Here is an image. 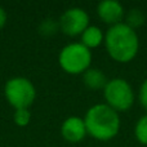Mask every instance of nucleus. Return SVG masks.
<instances>
[{
    "label": "nucleus",
    "instance_id": "nucleus-1",
    "mask_svg": "<svg viewBox=\"0 0 147 147\" xmlns=\"http://www.w3.org/2000/svg\"><path fill=\"white\" fill-rule=\"evenodd\" d=\"M105 47L109 56L117 63L133 61L140 51V38L136 30L124 22L109 27L105 32Z\"/></svg>",
    "mask_w": 147,
    "mask_h": 147
},
{
    "label": "nucleus",
    "instance_id": "nucleus-2",
    "mask_svg": "<svg viewBox=\"0 0 147 147\" xmlns=\"http://www.w3.org/2000/svg\"><path fill=\"white\" fill-rule=\"evenodd\" d=\"M88 136L97 141H110L119 134L121 120L119 112L106 103H97L89 107L84 116Z\"/></svg>",
    "mask_w": 147,
    "mask_h": 147
},
{
    "label": "nucleus",
    "instance_id": "nucleus-3",
    "mask_svg": "<svg viewBox=\"0 0 147 147\" xmlns=\"http://www.w3.org/2000/svg\"><path fill=\"white\" fill-rule=\"evenodd\" d=\"M92 51L79 43L65 45L59 51L58 65L69 75H83L92 65Z\"/></svg>",
    "mask_w": 147,
    "mask_h": 147
},
{
    "label": "nucleus",
    "instance_id": "nucleus-4",
    "mask_svg": "<svg viewBox=\"0 0 147 147\" xmlns=\"http://www.w3.org/2000/svg\"><path fill=\"white\" fill-rule=\"evenodd\" d=\"M4 97L14 110L30 109L36 98V88L30 79L14 76L5 81Z\"/></svg>",
    "mask_w": 147,
    "mask_h": 147
},
{
    "label": "nucleus",
    "instance_id": "nucleus-5",
    "mask_svg": "<svg viewBox=\"0 0 147 147\" xmlns=\"http://www.w3.org/2000/svg\"><path fill=\"white\" fill-rule=\"evenodd\" d=\"M105 103L116 112H124L132 109L136 101V93L128 80L123 78L110 79L103 88Z\"/></svg>",
    "mask_w": 147,
    "mask_h": 147
},
{
    "label": "nucleus",
    "instance_id": "nucleus-6",
    "mask_svg": "<svg viewBox=\"0 0 147 147\" xmlns=\"http://www.w3.org/2000/svg\"><path fill=\"white\" fill-rule=\"evenodd\" d=\"M89 14L80 7L66 9L58 18L59 31L67 36H80L89 26Z\"/></svg>",
    "mask_w": 147,
    "mask_h": 147
},
{
    "label": "nucleus",
    "instance_id": "nucleus-7",
    "mask_svg": "<svg viewBox=\"0 0 147 147\" xmlns=\"http://www.w3.org/2000/svg\"><path fill=\"white\" fill-rule=\"evenodd\" d=\"M97 14L102 22L111 27L124 22L125 9L117 0H102L97 5Z\"/></svg>",
    "mask_w": 147,
    "mask_h": 147
},
{
    "label": "nucleus",
    "instance_id": "nucleus-8",
    "mask_svg": "<svg viewBox=\"0 0 147 147\" xmlns=\"http://www.w3.org/2000/svg\"><path fill=\"white\" fill-rule=\"evenodd\" d=\"M61 136L70 143L81 142L88 136L84 117L70 116L65 119L61 125Z\"/></svg>",
    "mask_w": 147,
    "mask_h": 147
},
{
    "label": "nucleus",
    "instance_id": "nucleus-9",
    "mask_svg": "<svg viewBox=\"0 0 147 147\" xmlns=\"http://www.w3.org/2000/svg\"><path fill=\"white\" fill-rule=\"evenodd\" d=\"M81 78H83V84L90 90H99V89L103 90V88L109 81L105 72L101 69H97V67H89L81 75Z\"/></svg>",
    "mask_w": 147,
    "mask_h": 147
},
{
    "label": "nucleus",
    "instance_id": "nucleus-10",
    "mask_svg": "<svg viewBox=\"0 0 147 147\" xmlns=\"http://www.w3.org/2000/svg\"><path fill=\"white\" fill-rule=\"evenodd\" d=\"M80 43L89 51L101 47L105 43V32L98 26L89 25L83 34L80 35Z\"/></svg>",
    "mask_w": 147,
    "mask_h": 147
},
{
    "label": "nucleus",
    "instance_id": "nucleus-11",
    "mask_svg": "<svg viewBox=\"0 0 147 147\" xmlns=\"http://www.w3.org/2000/svg\"><path fill=\"white\" fill-rule=\"evenodd\" d=\"M124 20H125L124 21L125 25H128L130 28H133V30H137L138 27L143 26V23L146 22V16L141 9L133 8V9L128 10V12L125 13Z\"/></svg>",
    "mask_w": 147,
    "mask_h": 147
},
{
    "label": "nucleus",
    "instance_id": "nucleus-12",
    "mask_svg": "<svg viewBox=\"0 0 147 147\" xmlns=\"http://www.w3.org/2000/svg\"><path fill=\"white\" fill-rule=\"evenodd\" d=\"M134 137L141 145L147 146V114L141 116L134 125Z\"/></svg>",
    "mask_w": 147,
    "mask_h": 147
},
{
    "label": "nucleus",
    "instance_id": "nucleus-13",
    "mask_svg": "<svg viewBox=\"0 0 147 147\" xmlns=\"http://www.w3.org/2000/svg\"><path fill=\"white\" fill-rule=\"evenodd\" d=\"M31 119H32V114H31L30 109H18L14 110L13 114V121L17 127L25 128L30 124Z\"/></svg>",
    "mask_w": 147,
    "mask_h": 147
},
{
    "label": "nucleus",
    "instance_id": "nucleus-14",
    "mask_svg": "<svg viewBox=\"0 0 147 147\" xmlns=\"http://www.w3.org/2000/svg\"><path fill=\"white\" fill-rule=\"evenodd\" d=\"M39 31H40L41 35L44 36H52L59 31V26H58V21L51 20V18H47V20L41 21L40 26H39Z\"/></svg>",
    "mask_w": 147,
    "mask_h": 147
},
{
    "label": "nucleus",
    "instance_id": "nucleus-15",
    "mask_svg": "<svg viewBox=\"0 0 147 147\" xmlns=\"http://www.w3.org/2000/svg\"><path fill=\"white\" fill-rule=\"evenodd\" d=\"M137 98H138V102H140L141 107L147 111V79H145V80L142 81V84H141L140 89H138Z\"/></svg>",
    "mask_w": 147,
    "mask_h": 147
},
{
    "label": "nucleus",
    "instance_id": "nucleus-16",
    "mask_svg": "<svg viewBox=\"0 0 147 147\" xmlns=\"http://www.w3.org/2000/svg\"><path fill=\"white\" fill-rule=\"evenodd\" d=\"M7 21H8L7 12H5V9L3 7H0V31L4 28L5 25H7Z\"/></svg>",
    "mask_w": 147,
    "mask_h": 147
}]
</instances>
